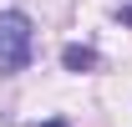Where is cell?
I'll return each instance as SVG.
<instances>
[{
	"instance_id": "6da1fadb",
	"label": "cell",
	"mask_w": 132,
	"mask_h": 127,
	"mask_svg": "<svg viewBox=\"0 0 132 127\" xmlns=\"http://www.w3.org/2000/svg\"><path fill=\"white\" fill-rule=\"evenodd\" d=\"M31 51H36L31 20L20 15V10H0V76L20 71V66L31 61Z\"/></svg>"
},
{
	"instance_id": "7a4b0ae2",
	"label": "cell",
	"mask_w": 132,
	"mask_h": 127,
	"mask_svg": "<svg viewBox=\"0 0 132 127\" xmlns=\"http://www.w3.org/2000/svg\"><path fill=\"white\" fill-rule=\"evenodd\" d=\"M61 61H66V71H92V66H97V51L92 46H66Z\"/></svg>"
},
{
	"instance_id": "3957f363",
	"label": "cell",
	"mask_w": 132,
	"mask_h": 127,
	"mask_svg": "<svg viewBox=\"0 0 132 127\" xmlns=\"http://www.w3.org/2000/svg\"><path fill=\"white\" fill-rule=\"evenodd\" d=\"M122 20H127V26H132V5H127V10H122Z\"/></svg>"
},
{
	"instance_id": "277c9868",
	"label": "cell",
	"mask_w": 132,
	"mask_h": 127,
	"mask_svg": "<svg viewBox=\"0 0 132 127\" xmlns=\"http://www.w3.org/2000/svg\"><path fill=\"white\" fill-rule=\"evenodd\" d=\"M41 127H66V122H41Z\"/></svg>"
}]
</instances>
